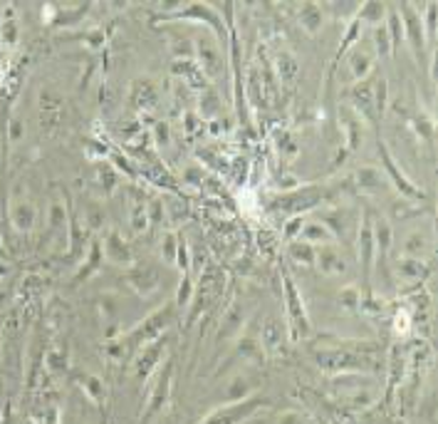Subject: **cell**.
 <instances>
[{
  "mask_svg": "<svg viewBox=\"0 0 438 424\" xmlns=\"http://www.w3.org/2000/svg\"><path fill=\"white\" fill-rule=\"evenodd\" d=\"M351 65H354V67H351V70H354V75H359V77H361V75H364V72L369 70V65H372V57H369V55H364V52H361V55H359V52H354V57H351Z\"/></svg>",
  "mask_w": 438,
  "mask_h": 424,
  "instance_id": "1",
  "label": "cell"
},
{
  "mask_svg": "<svg viewBox=\"0 0 438 424\" xmlns=\"http://www.w3.org/2000/svg\"><path fill=\"white\" fill-rule=\"evenodd\" d=\"M305 238H320V241H327V238H332V236H329V231H327L324 226L312 223V226L305 228Z\"/></svg>",
  "mask_w": 438,
  "mask_h": 424,
  "instance_id": "2",
  "label": "cell"
},
{
  "mask_svg": "<svg viewBox=\"0 0 438 424\" xmlns=\"http://www.w3.org/2000/svg\"><path fill=\"white\" fill-rule=\"evenodd\" d=\"M292 251H295V256H297V258H305V261H312V258H315V253H312V246H310V243H295V248H292Z\"/></svg>",
  "mask_w": 438,
  "mask_h": 424,
  "instance_id": "3",
  "label": "cell"
}]
</instances>
